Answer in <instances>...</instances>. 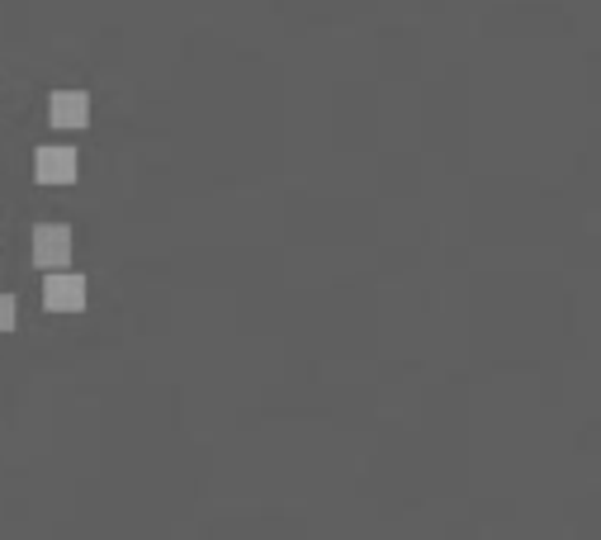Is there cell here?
<instances>
[{"instance_id": "6da1fadb", "label": "cell", "mask_w": 601, "mask_h": 540, "mask_svg": "<svg viewBox=\"0 0 601 540\" xmlns=\"http://www.w3.org/2000/svg\"><path fill=\"white\" fill-rule=\"evenodd\" d=\"M33 261L48 271H58L72 261V228L67 223H39L33 228Z\"/></svg>"}, {"instance_id": "7a4b0ae2", "label": "cell", "mask_w": 601, "mask_h": 540, "mask_svg": "<svg viewBox=\"0 0 601 540\" xmlns=\"http://www.w3.org/2000/svg\"><path fill=\"white\" fill-rule=\"evenodd\" d=\"M43 304L52 313H81L85 308V275L77 271H58V275H48V285H43Z\"/></svg>"}, {"instance_id": "3957f363", "label": "cell", "mask_w": 601, "mask_h": 540, "mask_svg": "<svg viewBox=\"0 0 601 540\" xmlns=\"http://www.w3.org/2000/svg\"><path fill=\"white\" fill-rule=\"evenodd\" d=\"M33 176L43 185H72L77 181V152L72 147H39L33 156Z\"/></svg>"}, {"instance_id": "277c9868", "label": "cell", "mask_w": 601, "mask_h": 540, "mask_svg": "<svg viewBox=\"0 0 601 540\" xmlns=\"http://www.w3.org/2000/svg\"><path fill=\"white\" fill-rule=\"evenodd\" d=\"M48 114L58 129H85L91 124V95L85 91H52Z\"/></svg>"}, {"instance_id": "5b68a950", "label": "cell", "mask_w": 601, "mask_h": 540, "mask_svg": "<svg viewBox=\"0 0 601 540\" xmlns=\"http://www.w3.org/2000/svg\"><path fill=\"white\" fill-rule=\"evenodd\" d=\"M14 318H20V304H14V294H0V333H10Z\"/></svg>"}]
</instances>
